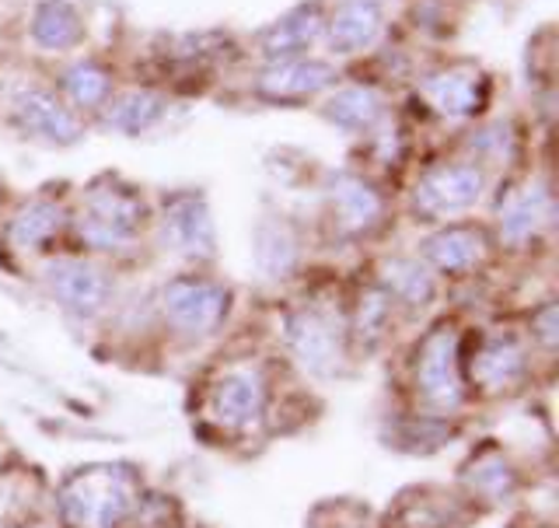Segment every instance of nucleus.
<instances>
[{"instance_id": "obj_1", "label": "nucleus", "mask_w": 559, "mask_h": 528, "mask_svg": "<svg viewBox=\"0 0 559 528\" xmlns=\"http://www.w3.org/2000/svg\"><path fill=\"white\" fill-rule=\"evenodd\" d=\"M140 507V480L127 466H87L60 486V515L70 528H122Z\"/></svg>"}, {"instance_id": "obj_2", "label": "nucleus", "mask_w": 559, "mask_h": 528, "mask_svg": "<svg viewBox=\"0 0 559 528\" xmlns=\"http://www.w3.org/2000/svg\"><path fill=\"white\" fill-rule=\"evenodd\" d=\"M144 218L147 207L133 189L95 186L87 192L84 210L78 218V235L92 249H122V245H130L140 235Z\"/></svg>"}, {"instance_id": "obj_3", "label": "nucleus", "mask_w": 559, "mask_h": 528, "mask_svg": "<svg viewBox=\"0 0 559 528\" xmlns=\"http://www.w3.org/2000/svg\"><path fill=\"white\" fill-rule=\"evenodd\" d=\"M231 308V294L224 284L206 277H175L162 288V312L171 329L182 337L203 340L214 337Z\"/></svg>"}, {"instance_id": "obj_4", "label": "nucleus", "mask_w": 559, "mask_h": 528, "mask_svg": "<svg viewBox=\"0 0 559 528\" xmlns=\"http://www.w3.org/2000/svg\"><path fill=\"white\" fill-rule=\"evenodd\" d=\"M416 389L430 407L454 410L465 399L462 343L451 326H437L416 350Z\"/></svg>"}, {"instance_id": "obj_5", "label": "nucleus", "mask_w": 559, "mask_h": 528, "mask_svg": "<svg viewBox=\"0 0 559 528\" xmlns=\"http://www.w3.org/2000/svg\"><path fill=\"white\" fill-rule=\"evenodd\" d=\"M483 189H486V175L476 162L437 165L427 175H419V183L413 189V203L424 218L441 221L476 207Z\"/></svg>"}, {"instance_id": "obj_6", "label": "nucleus", "mask_w": 559, "mask_h": 528, "mask_svg": "<svg viewBox=\"0 0 559 528\" xmlns=\"http://www.w3.org/2000/svg\"><path fill=\"white\" fill-rule=\"evenodd\" d=\"M290 354L301 361L305 372L332 378L343 367V332L322 308H297L284 322Z\"/></svg>"}, {"instance_id": "obj_7", "label": "nucleus", "mask_w": 559, "mask_h": 528, "mask_svg": "<svg viewBox=\"0 0 559 528\" xmlns=\"http://www.w3.org/2000/svg\"><path fill=\"white\" fill-rule=\"evenodd\" d=\"M419 95L444 119H472L486 109L489 102V78L476 63H451L419 81Z\"/></svg>"}, {"instance_id": "obj_8", "label": "nucleus", "mask_w": 559, "mask_h": 528, "mask_svg": "<svg viewBox=\"0 0 559 528\" xmlns=\"http://www.w3.org/2000/svg\"><path fill=\"white\" fill-rule=\"evenodd\" d=\"M46 288L74 319H95L112 297V280L87 259H57L46 267Z\"/></svg>"}, {"instance_id": "obj_9", "label": "nucleus", "mask_w": 559, "mask_h": 528, "mask_svg": "<svg viewBox=\"0 0 559 528\" xmlns=\"http://www.w3.org/2000/svg\"><path fill=\"white\" fill-rule=\"evenodd\" d=\"M336 81H340V74L332 63L294 57V60H276L262 70L255 78V95L270 105H301L314 95L329 92Z\"/></svg>"}, {"instance_id": "obj_10", "label": "nucleus", "mask_w": 559, "mask_h": 528, "mask_svg": "<svg viewBox=\"0 0 559 528\" xmlns=\"http://www.w3.org/2000/svg\"><path fill=\"white\" fill-rule=\"evenodd\" d=\"M162 232L171 249L186 259H214L217 256L214 218H210V207L200 192H175L171 200H165Z\"/></svg>"}, {"instance_id": "obj_11", "label": "nucleus", "mask_w": 559, "mask_h": 528, "mask_svg": "<svg viewBox=\"0 0 559 528\" xmlns=\"http://www.w3.org/2000/svg\"><path fill=\"white\" fill-rule=\"evenodd\" d=\"M266 378L259 367H231L217 385H214V407L217 424L227 431H249L259 424L262 410H266Z\"/></svg>"}, {"instance_id": "obj_12", "label": "nucleus", "mask_w": 559, "mask_h": 528, "mask_svg": "<svg viewBox=\"0 0 559 528\" xmlns=\"http://www.w3.org/2000/svg\"><path fill=\"white\" fill-rule=\"evenodd\" d=\"M14 122L25 137L46 140V144H60V148L78 144L84 137L81 119L70 113L57 95L43 92V87H28V92L14 98Z\"/></svg>"}, {"instance_id": "obj_13", "label": "nucleus", "mask_w": 559, "mask_h": 528, "mask_svg": "<svg viewBox=\"0 0 559 528\" xmlns=\"http://www.w3.org/2000/svg\"><path fill=\"white\" fill-rule=\"evenodd\" d=\"M322 35H325V8L319 0H311V4H297L287 14H280L276 22L259 35V49L270 63L294 60V57H305Z\"/></svg>"}, {"instance_id": "obj_14", "label": "nucleus", "mask_w": 559, "mask_h": 528, "mask_svg": "<svg viewBox=\"0 0 559 528\" xmlns=\"http://www.w3.org/2000/svg\"><path fill=\"white\" fill-rule=\"evenodd\" d=\"M384 28L381 0H343V4L325 17V43L336 57H354L378 43Z\"/></svg>"}, {"instance_id": "obj_15", "label": "nucleus", "mask_w": 559, "mask_h": 528, "mask_svg": "<svg viewBox=\"0 0 559 528\" xmlns=\"http://www.w3.org/2000/svg\"><path fill=\"white\" fill-rule=\"evenodd\" d=\"M528 361H524V347L511 332H489L479 343L476 357H472L468 375L483 392H507L524 378Z\"/></svg>"}, {"instance_id": "obj_16", "label": "nucleus", "mask_w": 559, "mask_h": 528, "mask_svg": "<svg viewBox=\"0 0 559 528\" xmlns=\"http://www.w3.org/2000/svg\"><path fill=\"white\" fill-rule=\"evenodd\" d=\"M486 253H489V242L483 235V227H472V224L441 227V232H433L424 242V256L430 267L451 277L472 273L486 259Z\"/></svg>"}, {"instance_id": "obj_17", "label": "nucleus", "mask_w": 559, "mask_h": 528, "mask_svg": "<svg viewBox=\"0 0 559 528\" xmlns=\"http://www.w3.org/2000/svg\"><path fill=\"white\" fill-rule=\"evenodd\" d=\"M556 218V203L549 186H528L500 203V238L507 245H524L538 232H546Z\"/></svg>"}, {"instance_id": "obj_18", "label": "nucleus", "mask_w": 559, "mask_h": 528, "mask_svg": "<svg viewBox=\"0 0 559 528\" xmlns=\"http://www.w3.org/2000/svg\"><path fill=\"white\" fill-rule=\"evenodd\" d=\"M329 203L336 224L349 235H364L381 221L384 203L371 183H364L360 175H336L329 186Z\"/></svg>"}, {"instance_id": "obj_19", "label": "nucleus", "mask_w": 559, "mask_h": 528, "mask_svg": "<svg viewBox=\"0 0 559 528\" xmlns=\"http://www.w3.org/2000/svg\"><path fill=\"white\" fill-rule=\"evenodd\" d=\"M32 43L49 52H63L84 43V17L70 0H39L32 8Z\"/></svg>"}, {"instance_id": "obj_20", "label": "nucleus", "mask_w": 559, "mask_h": 528, "mask_svg": "<svg viewBox=\"0 0 559 528\" xmlns=\"http://www.w3.org/2000/svg\"><path fill=\"white\" fill-rule=\"evenodd\" d=\"M102 119L105 127L116 130V133H127V137H136V133H147L151 127H157L165 116V98L151 92V87H130V92H122L116 98H109L102 105Z\"/></svg>"}, {"instance_id": "obj_21", "label": "nucleus", "mask_w": 559, "mask_h": 528, "mask_svg": "<svg viewBox=\"0 0 559 528\" xmlns=\"http://www.w3.org/2000/svg\"><path fill=\"white\" fill-rule=\"evenodd\" d=\"M325 119L336 122L340 130H354V133H364L371 130L374 122L381 119L384 113V98L378 87L371 84H354V87H343L336 92L329 102H325Z\"/></svg>"}, {"instance_id": "obj_22", "label": "nucleus", "mask_w": 559, "mask_h": 528, "mask_svg": "<svg viewBox=\"0 0 559 528\" xmlns=\"http://www.w3.org/2000/svg\"><path fill=\"white\" fill-rule=\"evenodd\" d=\"M60 224H63V210L57 203L32 200L8 221V242L22 253L39 249V245H46L52 235L60 232Z\"/></svg>"}, {"instance_id": "obj_23", "label": "nucleus", "mask_w": 559, "mask_h": 528, "mask_svg": "<svg viewBox=\"0 0 559 528\" xmlns=\"http://www.w3.org/2000/svg\"><path fill=\"white\" fill-rule=\"evenodd\" d=\"M392 302L402 305H427L433 297V277L419 259H389L381 267V284Z\"/></svg>"}, {"instance_id": "obj_24", "label": "nucleus", "mask_w": 559, "mask_h": 528, "mask_svg": "<svg viewBox=\"0 0 559 528\" xmlns=\"http://www.w3.org/2000/svg\"><path fill=\"white\" fill-rule=\"evenodd\" d=\"M297 238L284 221H262L255 232V262L266 277H287L297 267Z\"/></svg>"}, {"instance_id": "obj_25", "label": "nucleus", "mask_w": 559, "mask_h": 528, "mask_svg": "<svg viewBox=\"0 0 559 528\" xmlns=\"http://www.w3.org/2000/svg\"><path fill=\"white\" fill-rule=\"evenodd\" d=\"M63 92L78 109H102L112 95V78L98 63H74L63 74Z\"/></svg>"}, {"instance_id": "obj_26", "label": "nucleus", "mask_w": 559, "mask_h": 528, "mask_svg": "<svg viewBox=\"0 0 559 528\" xmlns=\"http://www.w3.org/2000/svg\"><path fill=\"white\" fill-rule=\"evenodd\" d=\"M392 326V297L384 294L381 288H371L360 294L357 305V319H354V332L364 347H374L384 340V332Z\"/></svg>"}, {"instance_id": "obj_27", "label": "nucleus", "mask_w": 559, "mask_h": 528, "mask_svg": "<svg viewBox=\"0 0 559 528\" xmlns=\"http://www.w3.org/2000/svg\"><path fill=\"white\" fill-rule=\"evenodd\" d=\"M468 483H472L476 494H483L489 501H507L514 494L518 477H514V469L500 459V455L489 451V455H483V459H476V466H472Z\"/></svg>"}, {"instance_id": "obj_28", "label": "nucleus", "mask_w": 559, "mask_h": 528, "mask_svg": "<svg viewBox=\"0 0 559 528\" xmlns=\"http://www.w3.org/2000/svg\"><path fill=\"white\" fill-rule=\"evenodd\" d=\"M507 148H511V133H507L503 122H497V127L479 130V133H476V140H472V151H479V154L493 151L497 157H503V154H507Z\"/></svg>"}, {"instance_id": "obj_29", "label": "nucleus", "mask_w": 559, "mask_h": 528, "mask_svg": "<svg viewBox=\"0 0 559 528\" xmlns=\"http://www.w3.org/2000/svg\"><path fill=\"white\" fill-rule=\"evenodd\" d=\"M532 329H535V337L538 343L552 350L556 347V332H559V315H556V305H542V312L532 319Z\"/></svg>"}]
</instances>
